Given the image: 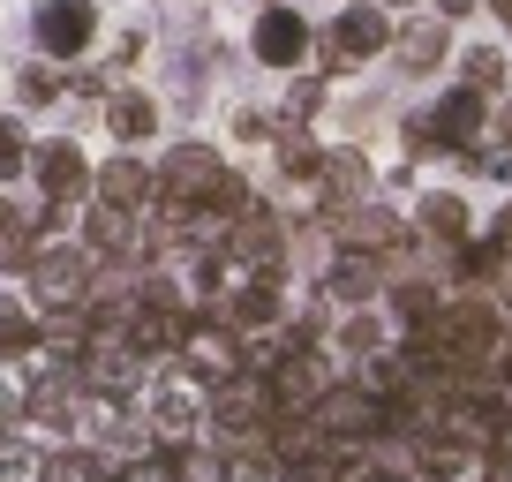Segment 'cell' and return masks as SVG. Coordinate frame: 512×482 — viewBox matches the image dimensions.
I'll return each mask as SVG.
<instances>
[{
    "label": "cell",
    "mask_w": 512,
    "mask_h": 482,
    "mask_svg": "<svg viewBox=\"0 0 512 482\" xmlns=\"http://www.w3.org/2000/svg\"><path fill=\"white\" fill-rule=\"evenodd\" d=\"M151 181H159V196H166V204L204 211V204H219V189H226L234 174L219 166V151H211V144H174V151H166V166H159Z\"/></svg>",
    "instance_id": "1"
},
{
    "label": "cell",
    "mask_w": 512,
    "mask_h": 482,
    "mask_svg": "<svg viewBox=\"0 0 512 482\" xmlns=\"http://www.w3.org/2000/svg\"><path fill=\"white\" fill-rule=\"evenodd\" d=\"M309 422L324 430V445H369L384 422V400H369L362 385H324L317 407H309Z\"/></svg>",
    "instance_id": "2"
},
{
    "label": "cell",
    "mask_w": 512,
    "mask_h": 482,
    "mask_svg": "<svg viewBox=\"0 0 512 482\" xmlns=\"http://www.w3.org/2000/svg\"><path fill=\"white\" fill-rule=\"evenodd\" d=\"M181 362H189V385H226V377H241V332H226V324H196L189 317V332H181Z\"/></svg>",
    "instance_id": "3"
},
{
    "label": "cell",
    "mask_w": 512,
    "mask_h": 482,
    "mask_svg": "<svg viewBox=\"0 0 512 482\" xmlns=\"http://www.w3.org/2000/svg\"><path fill=\"white\" fill-rule=\"evenodd\" d=\"M91 38H98V8L91 0H46V8H38V46H46L53 61H76Z\"/></svg>",
    "instance_id": "4"
},
{
    "label": "cell",
    "mask_w": 512,
    "mask_h": 482,
    "mask_svg": "<svg viewBox=\"0 0 512 482\" xmlns=\"http://www.w3.org/2000/svg\"><path fill=\"white\" fill-rule=\"evenodd\" d=\"M196 422H204V392L181 385V377H166V385L151 392V430L144 437H151V445H181Z\"/></svg>",
    "instance_id": "5"
},
{
    "label": "cell",
    "mask_w": 512,
    "mask_h": 482,
    "mask_svg": "<svg viewBox=\"0 0 512 482\" xmlns=\"http://www.w3.org/2000/svg\"><path fill=\"white\" fill-rule=\"evenodd\" d=\"M384 46H392V23H384L377 8H347V16L332 23V53H339V68L369 61V53H384Z\"/></svg>",
    "instance_id": "6"
},
{
    "label": "cell",
    "mask_w": 512,
    "mask_h": 482,
    "mask_svg": "<svg viewBox=\"0 0 512 482\" xmlns=\"http://www.w3.org/2000/svg\"><path fill=\"white\" fill-rule=\"evenodd\" d=\"M31 166H38V189H46L53 204H68V196L91 189V166H83V151H76V144H38V151H31Z\"/></svg>",
    "instance_id": "7"
},
{
    "label": "cell",
    "mask_w": 512,
    "mask_h": 482,
    "mask_svg": "<svg viewBox=\"0 0 512 482\" xmlns=\"http://www.w3.org/2000/svg\"><path fill=\"white\" fill-rule=\"evenodd\" d=\"M279 317H287V302H279L272 279H256V287L241 279V287L226 294V317H219V324H226V332H272Z\"/></svg>",
    "instance_id": "8"
},
{
    "label": "cell",
    "mask_w": 512,
    "mask_h": 482,
    "mask_svg": "<svg viewBox=\"0 0 512 482\" xmlns=\"http://www.w3.org/2000/svg\"><path fill=\"white\" fill-rule=\"evenodd\" d=\"M256 61H272V68L309 61V23L294 16V8H272V16L256 23Z\"/></svg>",
    "instance_id": "9"
},
{
    "label": "cell",
    "mask_w": 512,
    "mask_h": 482,
    "mask_svg": "<svg viewBox=\"0 0 512 482\" xmlns=\"http://www.w3.org/2000/svg\"><path fill=\"white\" fill-rule=\"evenodd\" d=\"M475 121H482V91H452L445 106L430 113V129H407V144H467V136H475Z\"/></svg>",
    "instance_id": "10"
},
{
    "label": "cell",
    "mask_w": 512,
    "mask_h": 482,
    "mask_svg": "<svg viewBox=\"0 0 512 482\" xmlns=\"http://www.w3.org/2000/svg\"><path fill=\"white\" fill-rule=\"evenodd\" d=\"M91 181H98V204H121V211H144L151 196H159V181H151L136 159H113V166H98Z\"/></svg>",
    "instance_id": "11"
},
{
    "label": "cell",
    "mask_w": 512,
    "mask_h": 482,
    "mask_svg": "<svg viewBox=\"0 0 512 482\" xmlns=\"http://www.w3.org/2000/svg\"><path fill=\"white\" fill-rule=\"evenodd\" d=\"M106 129L121 136V144H144V136L159 129V106H151L144 91H113L106 98Z\"/></svg>",
    "instance_id": "12"
},
{
    "label": "cell",
    "mask_w": 512,
    "mask_h": 482,
    "mask_svg": "<svg viewBox=\"0 0 512 482\" xmlns=\"http://www.w3.org/2000/svg\"><path fill=\"white\" fill-rule=\"evenodd\" d=\"M377 257H339L332 264V287H324V294H332V302L339 309H369V294H377Z\"/></svg>",
    "instance_id": "13"
},
{
    "label": "cell",
    "mask_w": 512,
    "mask_h": 482,
    "mask_svg": "<svg viewBox=\"0 0 512 482\" xmlns=\"http://www.w3.org/2000/svg\"><path fill=\"white\" fill-rule=\"evenodd\" d=\"M392 46H400V68H415V76H430V68L445 61V23H407V31L392 38Z\"/></svg>",
    "instance_id": "14"
},
{
    "label": "cell",
    "mask_w": 512,
    "mask_h": 482,
    "mask_svg": "<svg viewBox=\"0 0 512 482\" xmlns=\"http://www.w3.org/2000/svg\"><path fill=\"white\" fill-rule=\"evenodd\" d=\"M422 234H437L445 249H460L467 241V204L460 196H422Z\"/></svg>",
    "instance_id": "15"
},
{
    "label": "cell",
    "mask_w": 512,
    "mask_h": 482,
    "mask_svg": "<svg viewBox=\"0 0 512 482\" xmlns=\"http://www.w3.org/2000/svg\"><path fill=\"white\" fill-rule=\"evenodd\" d=\"M317 174H324V189H332L339 204L369 189V159H362V151H332V159H317Z\"/></svg>",
    "instance_id": "16"
},
{
    "label": "cell",
    "mask_w": 512,
    "mask_h": 482,
    "mask_svg": "<svg viewBox=\"0 0 512 482\" xmlns=\"http://www.w3.org/2000/svg\"><path fill=\"white\" fill-rule=\"evenodd\" d=\"M505 257H512V249H505V241H460V272L467 279H497V272H505Z\"/></svg>",
    "instance_id": "17"
},
{
    "label": "cell",
    "mask_w": 512,
    "mask_h": 482,
    "mask_svg": "<svg viewBox=\"0 0 512 482\" xmlns=\"http://www.w3.org/2000/svg\"><path fill=\"white\" fill-rule=\"evenodd\" d=\"M38 257H46V241H38V234H16V226L0 234V272H38Z\"/></svg>",
    "instance_id": "18"
},
{
    "label": "cell",
    "mask_w": 512,
    "mask_h": 482,
    "mask_svg": "<svg viewBox=\"0 0 512 482\" xmlns=\"http://www.w3.org/2000/svg\"><path fill=\"white\" fill-rule=\"evenodd\" d=\"M339 347H347V354H377V347H384V317H369V309H354V317L339 324Z\"/></svg>",
    "instance_id": "19"
},
{
    "label": "cell",
    "mask_w": 512,
    "mask_h": 482,
    "mask_svg": "<svg viewBox=\"0 0 512 482\" xmlns=\"http://www.w3.org/2000/svg\"><path fill=\"white\" fill-rule=\"evenodd\" d=\"M174 482H226V452H174Z\"/></svg>",
    "instance_id": "20"
},
{
    "label": "cell",
    "mask_w": 512,
    "mask_h": 482,
    "mask_svg": "<svg viewBox=\"0 0 512 482\" xmlns=\"http://www.w3.org/2000/svg\"><path fill=\"white\" fill-rule=\"evenodd\" d=\"M490 83H505V53L475 46V53H467V91H490Z\"/></svg>",
    "instance_id": "21"
},
{
    "label": "cell",
    "mask_w": 512,
    "mask_h": 482,
    "mask_svg": "<svg viewBox=\"0 0 512 482\" xmlns=\"http://www.w3.org/2000/svg\"><path fill=\"white\" fill-rule=\"evenodd\" d=\"M0 347H8V354H31L38 347V324L23 317V309H0Z\"/></svg>",
    "instance_id": "22"
},
{
    "label": "cell",
    "mask_w": 512,
    "mask_h": 482,
    "mask_svg": "<svg viewBox=\"0 0 512 482\" xmlns=\"http://www.w3.org/2000/svg\"><path fill=\"white\" fill-rule=\"evenodd\" d=\"M317 159H324L317 144H302V136H279V166H287L294 181H302V174H317Z\"/></svg>",
    "instance_id": "23"
},
{
    "label": "cell",
    "mask_w": 512,
    "mask_h": 482,
    "mask_svg": "<svg viewBox=\"0 0 512 482\" xmlns=\"http://www.w3.org/2000/svg\"><path fill=\"white\" fill-rule=\"evenodd\" d=\"M113 482H174V460H166V452H144V460H136V467H121Z\"/></svg>",
    "instance_id": "24"
},
{
    "label": "cell",
    "mask_w": 512,
    "mask_h": 482,
    "mask_svg": "<svg viewBox=\"0 0 512 482\" xmlns=\"http://www.w3.org/2000/svg\"><path fill=\"white\" fill-rule=\"evenodd\" d=\"M23 98H31V106H46L53 91H61V76H53V68H23V83H16Z\"/></svg>",
    "instance_id": "25"
},
{
    "label": "cell",
    "mask_w": 512,
    "mask_h": 482,
    "mask_svg": "<svg viewBox=\"0 0 512 482\" xmlns=\"http://www.w3.org/2000/svg\"><path fill=\"white\" fill-rule=\"evenodd\" d=\"M16 166H23V136H16V129H0V181L16 174Z\"/></svg>",
    "instance_id": "26"
},
{
    "label": "cell",
    "mask_w": 512,
    "mask_h": 482,
    "mask_svg": "<svg viewBox=\"0 0 512 482\" xmlns=\"http://www.w3.org/2000/svg\"><path fill=\"white\" fill-rule=\"evenodd\" d=\"M490 377H497V385H512V332L490 347Z\"/></svg>",
    "instance_id": "27"
},
{
    "label": "cell",
    "mask_w": 512,
    "mask_h": 482,
    "mask_svg": "<svg viewBox=\"0 0 512 482\" xmlns=\"http://www.w3.org/2000/svg\"><path fill=\"white\" fill-rule=\"evenodd\" d=\"M347 482H407V475H392V467H347Z\"/></svg>",
    "instance_id": "28"
},
{
    "label": "cell",
    "mask_w": 512,
    "mask_h": 482,
    "mask_svg": "<svg viewBox=\"0 0 512 482\" xmlns=\"http://www.w3.org/2000/svg\"><path fill=\"white\" fill-rule=\"evenodd\" d=\"M437 8H445V16H467V8H475V0H437Z\"/></svg>",
    "instance_id": "29"
},
{
    "label": "cell",
    "mask_w": 512,
    "mask_h": 482,
    "mask_svg": "<svg viewBox=\"0 0 512 482\" xmlns=\"http://www.w3.org/2000/svg\"><path fill=\"white\" fill-rule=\"evenodd\" d=\"M505 144H512V106H505Z\"/></svg>",
    "instance_id": "30"
},
{
    "label": "cell",
    "mask_w": 512,
    "mask_h": 482,
    "mask_svg": "<svg viewBox=\"0 0 512 482\" xmlns=\"http://www.w3.org/2000/svg\"><path fill=\"white\" fill-rule=\"evenodd\" d=\"M505 309H512V279H505Z\"/></svg>",
    "instance_id": "31"
}]
</instances>
